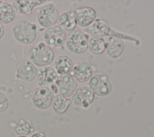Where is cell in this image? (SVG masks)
<instances>
[{
  "label": "cell",
  "mask_w": 154,
  "mask_h": 137,
  "mask_svg": "<svg viewBox=\"0 0 154 137\" xmlns=\"http://www.w3.org/2000/svg\"><path fill=\"white\" fill-rule=\"evenodd\" d=\"M37 25L26 20L18 21L12 29L13 36L15 40L22 45L32 43L37 37Z\"/></svg>",
  "instance_id": "cell-1"
},
{
  "label": "cell",
  "mask_w": 154,
  "mask_h": 137,
  "mask_svg": "<svg viewBox=\"0 0 154 137\" xmlns=\"http://www.w3.org/2000/svg\"><path fill=\"white\" fill-rule=\"evenodd\" d=\"M28 59L37 67L49 66L54 60V52L45 42H40L28 51Z\"/></svg>",
  "instance_id": "cell-2"
},
{
  "label": "cell",
  "mask_w": 154,
  "mask_h": 137,
  "mask_svg": "<svg viewBox=\"0 0 154 137\" xmlns=\"http://www.w3.org/2000/svg\"><path fill=\"white\" fill-rule=\"evenodd\" d=\"M88 34L79 30H75L67 34L66 46L67 50L73 54H81L88 49Z\"/></svg>",
  "instance_id": "cell-3"
},
{
  "label": "cell",
  "mask_w": 154,
  "mask_h": 137,
  "mask_svg": "<svg viewBox=\"0 0 154 137\" xmlns=\"http://www.w3.org/2000/svg\"><path fill=\"white\" fill-rule=\"evenodd\" d=\"M29 96L36 109L45 110L52 106L55 94L49 87L37 86L29 92Z\"/></svg>",
  "instance_id": "cell-4"
},
{
  "label": "cell",
  "mask_w": 154,
  "mask_h": 137,
  "mask_svg": "<svg viewBox=\"0 0 154 137\" xmlns=\"http://www.w3.org/2000/svg\"><path fill=\"white\" fill-rule=\"evenodd\" d=\"M35 13L37 22L43 28H48L57 23L59 12L53 4H45L36 9Z\"/></svg>",
  "instance_id": "cell-5"
},
{
  "label": "cell",
  "mask_w": 154,
  "mask_h": 137,
  "mask_svg": "<svg viewBox=\"0 0 154 137\" xmlns=\"http://www.w3.org/2000/svg\"><path fill=\"white\" fill-rule=\"evenodd\" d=\"M89 89L94 95L103 97L108 95L112 91V86L108 77L104 74H94L88 81Z\"/></svg>",
  "instance_id": "cell-6"
},
{
  "label": "cell",
  "mask_w": 154,
  "mask_h": 137,
  "mask_svg": "<svg viewBox=\"0 0 154 137\" xmlns=\"http://www.w3.org/2000/svg\"><path fill=\"white\" fill-rule=\"evenodd\" d=\"M67 36V32L58 25L45 29L43 34L45 43L51 48L63 46L66 43Z\"/></svg>",
  "instance_id": "cell-7"
},
{
  "label": "cell",
  "mask_w": 154,
  "mask_h": 137,
  "mask_svg": "<svg viewBox=\"0 0 154 137\" xmlns=\"http://www.w3.org/2000/svg\"><path fill=\"white\" fill-rule=\"evenodd\" d=\"M37 71V67L28 59H22L16 64V77L23 81L30 83L36 78Z\"/></svg>",
  "instance_id": "cell-8"
},
{
  "label": "cell",
  "mask_w": 154,
  "mask_h": 137,
  "mask_svg": "<svg viewBox=\"0 0 154 137\" xmlns=\"http://www.w3.org/2000/svg\"><path fill=\"white\" fill-rule=\"evenodd\" d=\"M55 85L57 94L66 98L72 96L77 89V82L70 74L59 76Z\"/></svg>",
  "instance_id": "cell-9"
},
{
  "label": "cell",
  "mask_w": 154,
  "mask_h": 137,
  "mask_svg": "<svg viewBox=\"0 0 154 137\" xmlns=\"http://www.w3.org/2000/svg\"><path fill=\"white\" fill-rule=\"evenodd\" d=\"M94 94L87 86H82L76 89L72 96V102L77 107L87 108L94 100Z\"/></svg>",
  "instance_id": "cell-10"
},
{
  "label": "cell",
  "mask_w": 154,
  "mask_h": 137,
  "mask_svg": "<svg viewBox=\"0 0 154 137\" xmlns=\"http://www.w3.org/2000/svg\"><path fill=\"white\" fill-rule=\"evenodd\" d=\"M58 77L57 72L51 66L39 68L36 75L37 84L38 86L50 87L56 83Z\"/></svg>",
  "instance_id": "cell-11"
},
{
  "label": "cell",
  "mask_w": 154,
  "mask_h": 137,
  "mask_svg": "<svg viewBox=\"0 0 154 137\" xmlns=\"http://www.w3.org/2000/svg\"><path fill=\"white\" fill-rule=\"evenodd\" d=\"M49 2L51 1L45 0H16L12 1L11 5L16 14L27 15L31 14L35 7Z\"/></svg>",
  "instance_id": "cell-12"
},
{
  "label": "cell",
  "mask_w": 154,
  "mask_h": 137,
  "mask_svg": "<svg viewBox=\"0 0 154 137\" xmlns=\"http://www.w3.org/2000/svg\"><path fill=\"white\" fill-rule=\"evenodd\" d=\"M77 25L82 28H87L96 19V12L91 7H83L75 11Z\"/></svg>",
  "instance_id": "cell-13"
},
{
  "label": "cell",
  "mask_w": 154,
  "mask_h": 137,
  "mask_svg": "<svg viewBox=\"0 0 154 137\" xmlns=\"http://www.w3.org/2000/svg\"><path fill=\"white\" fill-rule=\"evenodd\" d=\"M72 74L76 81L79 83L88 82L93 75V69L91 65L87 62H79L76 63L73 68ZM70 72V73H71Z\"/></svg>",
  "instance_id": "cell-14"
},
{
  "label": "cell",
  "mask_w": 154,
  "mask_h": 137,
  "mask_svg": "<svg viewBox=\"0 0 154 137\" xmlns=\"http://www.w3.org/2000/svg\"><path fill=\"white\" fill-rule=\"evenodd\" d=\"M124 51V43L119 37H109L105 42V53L111 59H117Z\"/></svg>",
  "instance_id": "cell-15"
},
{
  "label": "cell",
  "mask_w": 154,
  "mask_h": 137,
  "mask_svg": "<svg viewBox=\"0 0 154 137\" xmlns=\"http://www.w3.org/2000/svg\"><path fill=\"white\" fill-rule=\"evenodd\" d=\"M89 35L93 37L103 38L108 35L110 31V27L108 23L102 19H96L87 28Z\"/></svg>",
  "instance_id": "cell-16"
},
{
  "label": "cell",
  "mask_w": 154,
  "mask_h": 137,
  "mask_svg": "<svg viewBox=\"0 0 154 137\" xmlns=\"http://www.w3.org/2000/svg\"><path fill=\"white\" fill-rule=\"evenodd\" d=\"M73 68V62L67 56L60 55L54 60V69L59 76L70 74Z\"/></svg>",
  "instance_id": "cell-17"
},
{
  "label": "cell",
  "mask_w": 154,
  "mask_h": 137,
  "mask_svg": "<svg viewBox=\"0 0 154 137\" xmlns=\"http://www.w3.org/2000/svg\"><path fill=\"white\" fill-rule=\"evenodd\" d=\"M58 25L65 31L70 32L75 30L77 24L75 11H67L59 14Z\"/></svg>",
  "instance_id": "cell-18"
},
{
  "label": "cell",
  "mask_w": 154,
  "mask_h": 137,
  "mask_svg": "<svg viewBox=\"0 0 154 137\" xmlns=\"http://www.w3.org/2000/svg\"><path fill=\"white\" fill-rule=\"evenodd\" d=\"M16 13L11 4L5 1H0V23L8 25L15 19Z\"/></svg>",
  "instance_id": "cell-19"
},
{
  "label": "cell",
  "mask_w": 154,
  "mask_h": 137,
  "mask_svg": "<svg viewBox=\"0 0 154 137\" xmlns=\"http://www.w3.org/2000/svg\"><path fill=\"white\" fill-rule=\"evenodd\" d=\"M71 103V100L57 94L54 96L52 107L55 113L58 114H63L67 110Z\"/></svg>",
  "instance_id": "cell-20"
},
{
  "label": "cell",
  "mask_w": 154,
  "mask_h": 137,
  "mask_svg": "<svg viewBox=\"0 0 154 137\" xmlns=\"http://www.w3.org/2000/svg\"><path fill=\"white\" fill-rule=\"evenodd\" d=\"M88 48L91 54L100 55L105 51V41L103 38L91 37L89 40Z\"/></svg>",
  "instance_id": "cell-21"
},
{
  "label": "cell",
  "mask_w": 154,
  "mask_h": 137,
  "mask_svg": "<svg viewBox=\"0 0 154 137\" xmlns=\"http://www.w3.org/2000/svg\"><path fill=\"white\" fill-rule=\"evenodd\" d=\"M34 130L32 123L23 118H20L14 126V131L19 136H27Z\"/></svg>",
  "instance_id": "cell-22"
},
{
  "label": "cell",
  "mask_w": 154,
  "mask_h": 137,
  "mask_svg": "<svg viewBox=\"0 0 154 137\" xmlns=\"http://www.w3.org/2000/svg\"><path fill=\"white\" fill-rule=\"evenodd\" d=\"M9 105V101L6 94L0 91V113L5 112Z\"/></svg>",
  "instance_id": "cell-23"
},
{
  "label": "cell",
  "mask_w": 154,
  "mask_h": 137,
  "mask_svg": "<svg viewBox=\"0 0 154 137\" xmlns=\"http://www.w3.org/2000/svg\"><path fill=\"white\" fill-rule=\"evenodd\" d=\"M30 137H45V135L44 133L41 132H37L33 133Z\"/></svg>",
  "instance_id": "cell-24"
},
{
  "label": "cell",
  "mask_w": 154,
  "mask_h": 137,
  "mask_svg": "<svg viewBox=\"0 0 154 137\" xmlns=\"http://www.w3.org/2000/svg\"><path fill=\"white\" fill-rule=\"evenodd\" d=\"M5 33V28L4 27V25L0 23V40L2 39Z\"/></svg>",
  "instance_id": "cell-25"
},
{
  "label": "cell",
  "mask_w": 154,
  "mask_h": 137,
  "mask_svg": "<svg viewBox=\"0 0 154 137\" xmlns=\"http://www.w3.org/2000/svg\"><path fill=\"white\" fill-rule=\"evenodd\" d=\"M17 137H28L27 136H18Z\"/></svg>",
  "instance_id": "cell-26"
}]
</instances>
